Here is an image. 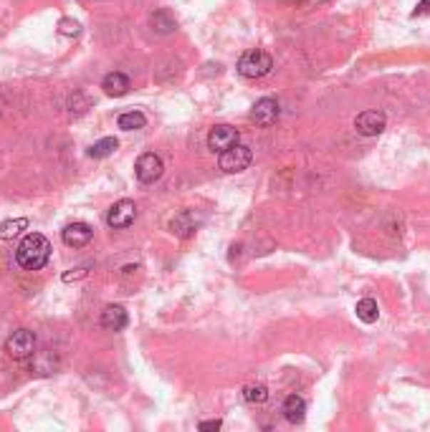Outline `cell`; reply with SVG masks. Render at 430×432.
Listing matches in <instances>:
<instances>
[{"instance_id": "6da1fadb", "label": "cell", "mask_w": 430, "mask_h": 432, "mask_svg": "<svg viewBox=\"0 0 430 432\" xmlns=\"http://www.w3.org/2000/svg\"><path fill=\"white\" fill-rule=\"evenodd\" d=\"M51 258V243L46 235L29 233L16 248V261L26 271H41Z\"/></svg>"}, {"instance_id": "7a4b0ae2", "label": "cell", "mask_w": 430, "mask_h": 432, "mask_svg": "<svg viewBox=\"0 0 430 432\" xmlns=\"http://www.w3.org/2000/svg\"><path fill=\"white\" fill-rule=\"evenodd\" d=\"M274 68V58L263 48H251L238 58V73L246 78H263Z\"/></svg>"}, {"instance_id": "3957f363", "label": "cell", "mask_w": 430, "mask_h": 432, "mask_svg": "<svg viewBox=\"0 0 430 432\" xmlns=\"http://www.w3.org/2000/svg\"><path fill=\"white\" fill-rule=\"evenodd\" d=\"M253 162V152L251 147H246V144H233V147H228L225 152H220L218 157V165L223 172H228V175H235V172H243L248 170Z\"/></svg>"}, {"instance_id": "277c9868", "label": "cell", "mask_w": 430, "mask_h": 432, "mask_svg": "<svg viewBox=\"0 0 430 432\" xmlns=\"http://www.w3.org/2000/svg\"><path fill=\"white\" fill-rule=\"evenodd\" d=\"M6 351L11 359H29L31 354L36 351V334L29 331V329H18L8 336L6 341Z\"/></svg>"}, {"instance_id": "5b68a950", "label": "cell", "mask_w": 430, "mask_h": 432, "mask_svg": "<svg viewBox=\"0 0 430 432\" xmlns=\"http://www.w3.org/2000/svg\"><path fill=\"white\" fill-rule=\"evenodd\" d=\"M163 172H165V165L155 152H145L140 160L134 162V175H137V180H140L142 185L157 182V180L163 178Z\"/></svg>"}, {"instance_id": "8992f818", "label": "cell", "mask_w": 430, "mask_h": 432, "mask_svg": "<svg viewBox=\"0 0 430 432\" xmlns=\"http://www.w3.org/2000/svg\"><path fill=\"white\" fill-rule=\"evenodd\" d=\"M134 217H137V205H134L132 200H119L106 212V225L112 227V230H124V227L132 225Z\"/></svg>"}, {"instance_id": "52a82bcc", "label": "cell", "mask_w": 430, "mask_h": 432, "mask_svg": "<svg viewBox=\"0 0 430 432\" xmlns=\"http://www.w3.org/2000/svg\"><path fill=\"white\" fill-rule=\"evenodd\" d=\"M385 127H387V117L377 109L362 111V114H357V119H354V129H357V134H362V137H377V134L385 132Z\"/></svg>"}, {"instance_id": "ba28073f", "label": "cell", "mask_w": 430, "mask_h": 432, "mask_svg": "<svg viewBox=\"0 0 430 432\" xmlns=\"http://www.w3.org/2000/svg\"><path fill=\"white\" fill-rule=\"evenodd\" d=\"M233 144H238V132L230 124H215L210 129V134H208V147L213 152H218V155L228 150V147H233Z\"/></svg>"}, {"instance_id": "9c48e42d", "label": "cell", "mask_w": 430, "mask_h": 432, "mask_svg": "<svg viewBox=\"0 0 430 432\" xmlns=\"http://www.w3.org/2000/svg\"><path fill=\"white\" fill-rule=\"evenodd\" d=\"M91 238H94V230L86 222H71L61 230V240L68 248H84L91 243Z\"/></svg>"}, {"instance_id": "30bf717a", "label": "cell", "mask_w": 430, "mask_h": 432, "mask_svg": "<svg viewBox=\"0 0 430 432\" xmlns=\"http://www.w3.org/2000/svg\"><path fill=\"white\" fill-rule=\"evenodd\" d=\"M251 119L258 124V127H271V124L279 119V101L266 96V99H258L253 104V111H251Z\"/></svg>"}, {"instance_id": "8fae6325", "label": "cell", "mask_w": 430, "mask_h": 432, "mask_svg": "<svg viewBox=\"0 0 430 432\" xmlns=\"http://www.w3.org/2000/svg\"><path fill=\"white\" fill-rule=\"evenodd\" d=\"M101 326L106 329V331H122V329H127L129 324V316H127V309L119 304H112L106 306L104 311H101Z\"/></svg>"}, {"instance_id": "7c38bea8", "label": "cell", "mask_w": 430, "mask_h": 432, "mask_svg": "<svg viewBox=\"0 0 430 432\" xmlns=\"http://www.w3.org/2000/svg\"><path fill=\"white\" fill-rule=\"evenodd\" d=\"M281 412H284V417L291 425H302L304 417H307V402H304V397H299V394H289V397L284 399Z\"/></svg>"}, {"instance_id": "4fadbf2b", "label": "cell", "mask_w": 430, "mask_h": 432, "mask_svg": "<svg viewBox=\"0 0 430 432\" xmlns=\"http://www.w3.org/2000/svg\"><path fill=\"white\" fill-rule=\"evenodd\" d=\"M198 222L200 220L195 217V210H183L170 220V230H173L175 235H180V238H188V235H193Z\"/></svg>"}, {"instance_id": "5bb4252c", "label": "cell", "mask_w": 430, "mask_h": 432, "mask_svg": "<svg viewBox=\"0 0 430 432\" xmlns=\"http://www.w3.org/2000/svg\"><path fill=\"white\" fill-rule=\"evenodd\" d=\"M101 89H104L106 96H124L129 89H132V83H129V78L124 76L122 71H112V73H106L104 76Z\"/></svg>"}, {"instance_id": "9a60e30c", "label": "cell", "mask_w": 430, "mask_h": 432, "mask_svg": "<svg viewBox=\"0 0 430 432\" xmlns=\"http://www.w3.org/2000/svg\"><path fill=\"white\" fill-rule=\"evenodd\" d=\"M354 311H357V319H359V322H364V324H374L377 319H380V306H377V301H374V299H362V301H357Z\"/></svg>"}, {"instance_id": "2e32d148", "label": "cell", "mask_w": 430, "mask_h": 432, "mask_svg": "<svg viewBox=\"0 0 430 432\" xmlns=\"http://www.w3.org/2000/svg\"><path fill=\"white\" fill-rule=\"evenodd\" d=\"M117 124L124 132H137V129H142L147 124V117L142 111H124V114H119Z\"/></svg>"}, {"instance_id": "e0dca14e", "label": "cell", "mask_w": 430, "mask_h": 432, "mask_svg": "<svg viewBox=\"0 0 430 432\" xmlns=\"http://www.w3.org/2000/svg\"><path fill=\"white\" fill-rule=\"evenodd\" d=\"M29 227L26 217H16V220H3L0 222V240H13Z\"/></svg>"}, {"instance_id": "ac0fdd59", "label": "cell", "mask_w": 430, "mask_h": 432, "mask_svg": "<svg viewBox=\"0 0 430 432\" xmlns=\"http://www.w3.org/2000/svg\"><path fill=\"white\" fill-rule=\"evenodd\" d=\"M117 147H119V142L114 137H104V139H99V142H94L89 147V157H94V160H101V157H109V155H114L117 152Z\"/></svg>"}, {"instance_id": "d6986e66", "label": "cell", "mask_w": 430, "mask_h": 432, "mask_svg": "<svg viewBox=\"0 0 430 432\" xmlns=\"http://www.w3.org/2000/svg\"><path fill=\"white\" fill-rule=\"evenodd\" d=\"M53 369H56V361H53V356H51L48 351L39 354L34 359V364H31V371H34V374H41V377H46V374H53Z\"/></svg>"}, {"instance_id": "ffe728a7", "label": "cell", "mask_w": 430, "mask_h": 432, "mask_svg": "<svg viewBox=\"0 0 430 432\" xmlns=\"http://www.w3.org/2000/svg\"><path fill=\"white\" fill-rule=\"evenodd\" d=\"M243 399L251 402V405H263L268 399V387H263V384H248V387H243Z\"/></svg>"}, {"instance_id": "44dd1931", "label": "cell", "mask_w": 430, "mask_h": 432, "mask_svg": "<svg viewBox=\"0 0 430 432\" xmlns=\"http://www.w3.org/2000/svg\"><path fill=\"white\" fill-rule=\"evenodd\" d=\"M152 26H155L157 34H170V31H175V18L170 16L168 11H157L155 16H152Z\"/></svg>"}, {"instance_id": "7402d4cb", "label": "cell", "mask_w": 430, "mask_h": 432, "mask_svg": "<svg viewBox=\"0 0 430 432\" xmlns=\"http://www.w3.org/2000/svg\"><path fill=\"white\" fill-rule=\"evenodd\" d=\"M58 34L61 36H78L81 34V26H78L76 21H71V18H61V21H58Z\"/></svg>"}, {"instance_id": "603a6c76", "label": "cell", "mask_w": 430, "mask_h": 432, "mask_svg": "<svg viewBox=\"0 0 430 432\" xmlns=\"http://www.w3.org/2000/svg\"><path fill=\"white\" fill-rule=\"evenodd\" d=\"M86 266H81V268H73V271H68V273H63V283H71V281H78V278H84L86 276Z\"/></svg>"}, {"instance_id": "cb8c5ba5", "label": "cell", "mask_w": 430, "mask_h": 432, "mask_svg": "<svg viewBox=\"0 0 430 432\" xmlns=\"http://www.w3.org/2000/svg\"><path fill=\"white\" fill-rule=\"evenodd\" d=\"M198 427H200V430H220V427H223V420H205Z\"/></svg>"}, {"instance_id": "d4e9b609", "label": "cell", "mask_w": 430, "mask_h": 432, "mask_svg": "<svg viewBox=\"0 0 430 432\" xmlns=\"http://www.w3.org/2000/svg\"><path fill=\"white\" fill-rule=\"evenodd\" d=\"M425 13H430V0H420L418 8H415V11H413V18L425 16Z\"/></svg>"}]
</instances>
